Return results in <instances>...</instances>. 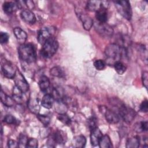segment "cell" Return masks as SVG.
I'll use <instances>...</instances> for the list:
<instances>
[{"mask_svg": "<svg viewBox=\"0 0 148 148\" xmlns=\"http://www.w3.org/2000/svg\"><path fill=\"white\" fill-rule=\"evenodd\" d=\"M21 18L27 23L34 24L36 21V17L32 12L29 9H24L20 13Z\"/></svg>", "mask_w": 148, "mask_h": 148, "instance_id": "9a60e30c", "label": "cell"}, {"mask_svg": "<svg viewBox=\"0 0 148 148\" xmlns=\"http://www.w3.org/2000/svg\"><path fill=\"white\" fill-rule=\"evenodd\" d=\"M66 141L65 134L61 131H56L51 134L47 140L49 147H54L56 144H62Z\"/></svg>", "mask_w": 148, "mask_h": 148, "instance_id": "8992f818", "label": "cell"}, {"mask_svg": "<svg viewBox=\"0 0 148 148\" xmlns=\"http://www.w3.org/2000/svg\"><path fill=\"white\" fill-rule=\"evenodd\" d=\"M109 2L105 1H89L86 5V9L91 12H97L101 8L108 9Z\"/></svg>", "mask_w": 148, "mask_h": 148, "instance_id": "30bf717a", "label": "cell"}, {"mask_svg": "<svg viewBox=\"0 0 148 148\" xmlns=\"http://www.w3.org/2000/svg\"><path fill=\"white\" fill-rule=\"evenodd\" d=\"M28 107L31 112L38 114L40 110L38 99L36 98H30L28 102Z\"/></svg>", "mask_w": 148, "mask_h": 148, "instance_id": "ffe728a7", "label": "cell"}, {"mask_svg": "<svg viewBox=\"0 0 148 148\" xmlns=\"http://www.w3.org/2000/svg\"><path fill=\"white\" fill-rule=\"evenodd\" d=\"M9 39V35L3 32H1L0 34V42L1 44H4L8 42Z\"/></svg>", "mask_w": 148, "mask_h": 148, "instance_id": "8d00e7d4", "label": "cell"}, {"mask_svg": "<svg viewBox=\"0 0 148 148\" xmlns=\"http://www.w3.org/2000/svg\"><path fill=\"white\" fill-rule=\"evenodd\" d=\"M8 146L9 147H11V148L17 147H18V143L16 142L15 140L10 139L8 142Z\"/></svg>", "mask_w": 148, "mask_h": 148, "instance_id": "60d3db41", "label": "cell"}, {"mask_svg": "<svg viewBox=\"0 0 148 148\" xmlns=\"http://www.w3.org/2000/svg\"><path fill=\"white\" fill-rule=\"evenodd\" d=\"M117 109L118 114L125 122L130 123L135 119L136 113L134 109L127 107L123 103H122Z\"/></svg>", "mask_w": 148, "mask_h": 148, "instance_id": "5b68a950", "label": "cell"}, {"mask_svg": "<svg viewBox=\"0 0 148 148\" xmlns=\"http://www.w3.org/2000/svg\"><path fill=\"white\" fill-rule=\"evenodd\" d=\"M51 36H52L51 30L48 27H44L38 32V40L39 43L43 45V43Z\"/></svg>", "mask_w": 148, "mask_h": 148, "instance_id": "7c38bea8", "label": "cell"}, {"mask_svg": "<svg viewBox=\"0 0 148 148\" xmlns=\"http://www.w3.org/2000/svg\"><path fill=\"white\" fill-rule=\"evenodd\" d=\"M140 139L138 136H132L128 138L126 142V147L127 148H136L139 146Z\"/></svg>", "mask_w": 148, "mask_h": 148, "instance_id": "d4e9b609", "label": "cell"}, {"mask_svg": "<svg viewBox=\"0 0 148 148\" xmlns=\"http://www.w3.org/2000/svg\"><path fill=\"white\" fill-rule=\"evenodd\" d=\"M20 8V5L14 2H5L2 5V8L4 12L8 14L15 12Z\"/></svg>", "mask_w": 148, "mask_h": 148, "instance_id": "5bb4252c", "label": "cell"}, {"mask_svg": "<svg viewBox=\"0 0 148 148\" xmlns=\"http://www.w3.org/2000/svg\"><path fill=\"white\" fill-rule=\"evenodd\" d=\"M86 143V139L84 136L80 135L75 136L72 140V144L75 147H84Z\"/></svg>", "mask_w": 148, "mask_h": 148, "instance_id": "44dd1931", "label": "cell"}, {"mask_svg": "<svg viewBox=\"0 0 148 148\" xmlns=\"http://www.w3.org/2000/svg\"><path fill=\"white\" fill-rule=\"evenodd\" d=\"M94 27L97 32L102 36L110 38L113 34V29L106 23H101L99 22L94 23Z\"/></svg>", "mask_w": 148, "mask_h": 148, "instance_id": "52a82bcc", "label": "cell"}, {"mask_svg": "<svg viewBox=\"0 0 148 148\" xmlns=\"http://www.w3.org/2000/svg\"><path fill=\"white\" fill-rule=\"evenodd\" d=\"M148 129V123L147 121H142L139 123V125H136V130L137 132H142V131H147Z\"/></svg>", "mask_w": 148, "mask_h": 148, "instance_id": "e575fe53", "label": "cell"}, {"mask_svg": "<svg viewBox=\"0 0 148 148\" xmlns=\"http://www.w3.org/2000/svg\"><path fill=\"white\" fill-rule=\"evenodd\" d=\"M28 139L27 135L24 134H21L18 138V147H26Z\"/></svg>", "mask_w": 148, "mask_h": 148, "instance_id": "f546056e", "label": "cell"}, {"mask_svg": "<svg viewBox=\"0 0 148 148\" xmlns=\"http://www.w3.org/2000/svg\"><path fill=\"white\" fill-rule=\"evenodd\" d=\"M113 66H114V68L116 71L119 75L123 74L125 72L126 69H127V68L124 65V64L121 61H117V62H115L113 64Z\"/></svg>", "mask_w": 148, "mask_h": 148, "instance_id": "f1b7e54d", "label": "cell"}, {"mask_svg": "<svg viewBox=\"0 0 148 148\" xmlns=\"http://www.w3.org/2000/svg\"><path fill=\"white\" fill-rule=\"evenodd\" d=\"M77 14H79L78 17L82 21L83 28L87 31L90 30L93 25L92 19L84 13L79 12Z\"/></svg>", "mask_w": 148, "mask_h": 148, "instance_id": "2e32d148", "label": "cell"}, {"mask_svg": "<svg viewBox=\"0 0 148 148\" xmlns=\"http://www.w3.org/2000/svg\"><path fill=\"white\" fill-rule=\"evenodd\" d=\"M37 118L45 126L48 125L50 123V117L47 116V115L38 114Z\"/></svg>", "mask_w": 148, "mask_h": 148, "instance_id": "1f68e13d", "label": "cell"}, {"mask_svg": "<svg viewBox=\"0 0 148 148\" xmlns=\"http://www.w3.org/2000/svg\"><path fill=\"white\" fill-rule=\"evenodd\" d=\"M19 57L27 63H32L36 59V54L34 46L30 43L22 44L18 49Z\"/></svg>", "mask_w": 148, "mask_h": 148, "instance_id": "7a4b0ae2", "label": "cell"}, {"mask_svg": "<svg viewBox=\"0 0 148 148\" xmlns=\"http://www.w3.org/2000/svg\"><path fill=\"white\" fill-rule=\"evenodd\" d=\"M58 119L66 125H69L71 123L70 117L65 113H61L58 116Z\"/></svg>", "mask_w": 148, "mask_h": 148, "instance_id": "4dcf8cb0", "label": "cell"}, {"mask_svg": "<svg viewBox=\"0 0 148 148\" xmlns=\"http://www.w3.org/2000/svg\"><path fill=\"white\" fill-rule=\"evenodd\" d=\"M101 110L105 115V119L110 124H116L120 120V116L116 111L110 110L106 107L102 106Z\"/></svg>", "mask_w": 148, "mask_h": 148, "instance_id": "9c48e42d", "label": "cell"}, {"mask_svg": "<svg viewBox=\"0 0 148 148\" xmlns=\"http://www.w3.org/2000/svg\"><path fill=\"white\" fill-rule=\"evenodd\" d=\"M54 101V98L51 94H46L42 99L41 105L45 108L50 109L53 106Z\"/></svg>", "mask_w": 148, "mask_h": 148, "instance_id": "d6986e66", "label": "cell"}, {"mask_svg": "<svg viewBox=\"0 0 148 148\" xmlns=\"http://www.w3.org/2000/svg\"><path fill=\"white\" fill-rule=\"evenodd\" d=\"M38 147V140L35 138L28 139L26 147L29 148H36Z\"/></svg>", "mask_w": 148, "mask_h": 148, "instance_id": "d590c367", "label": "cell"}, {"mask_svg": "<svg viewBox=\"0 0 148 148\" xmlns=\"http://www.w3.org/2000/svg\"><path fill=\"white\" fill-rule=\"evenodd\" d=\"M96 123H97L96 119L94 117H91L88 120V127L90 129V130L97 127Z\"/></svg>", "mask_w": 148, "mask_h": 148, "instance_id": "ab89813d", "label": "cell"}, {"mask_svg": "<svg viewBox=\"0 0 148 148\" xmlns=\"http://www.w3.org/2000/svg\"><path fill=\"white\" fill-rule=\"evenodd\" d=\"M103 136L101 130L97 127L91 130L90 142L93 146L98 145L100 139Z\"/></svg>", "mask_w": 148, "mask_h": 148, "instance_id": "4fadbf2b", "label": "cell"}, {"mask_svg": "<svg viewBox=\"0 0 148 148\" xmlns=\"http://www.w3.org/2000/svg\"><path fill=\"white\" fill-rule=\"evenodd\" d=\"M94 67L98 71L102 70L106 66V62L102 60H97L94 62Z\"/></svg>", "mask_w": 148, "mask_h": 148, "instance_id": "d6a6232c", "label": "cell"}, {"mask_svg": "<svg viewBox=\"0 0 148 148\" xmlns=\"http://www.w3.org/2000/svg\"><path fill=\"white\" fill-rule=\"evenodd\" d=\"M140 110L142 112L146 113L148 110V102L147 100L145 99L141 103L140 105Z\"/></svg>", "mask_w": 148, "mask_h": 148, "instance_id": "f35d334b", "label": "cell"}, {"mask_svg": "<svg viewBox=\"0 0 148 148\" xmlns=\"http://www.w3.org/2000/svg\"><path fill=\"white\" fill-rule=\"evenodd\" d=\"M114 2L119 13L127 20H130L132 13L130 2L128 1H116Z\"/></svg>", "mask_w": 148, "mask_h": 148, "instance_id": "277c9868", "label": "cell"}, {"mask_svg": "<svg viewBox=\"0 0 148 148\" xmlns=\"http://www.w3.org/2000/svg\"><path fill=\"white\" fill-rule=\"evenodd\" d=\"M13 32L18 40L20 42H24L27 38L26 32L20 27H16L13 29Z\"/></svg>", "mask_w": 148, "mask_h": 148, "instance_id": "603a6c76", "label": "cell"}, {"mask_svg": "<svg viewBox=\"0 0 148 148\" xmlns=\"http://www.w3.org/2000/svg\"><path fill=\"white\" fill-rule=\"evenodd\" d=\"M23 92L16 86L13 87V99L17 103H21L23 102Z\"/></svg>", "mask_w": 148, "mask_h": 148, "instance_id": "4316f807", "label": "cell"}, {"mask_svg": "<svg viewBox=\"0 0 148 148\" xmlns=\"http://www.w3.org/2000/svg\"><path fill=\"white\" fill-rule=\"evenodd\" d=\"M24 2L27 5L29 10L32 9L34 8V3L33 1H24Z\"/></svg>", "mask_w": 148, "mask_h": 148, "instance_id": "b9f144b4", "label": "cell"}, {"mask_svg": "<svg viewBox=\"0 0 148 148\" xmlns=\"http://www.w3.org/2000/svg\"><path fill=\"white\" fill-rule=\"evenodd\" d=\"M106 63L113 65L127 55V49L120 47L116 43L108 45L105 49Z\"/></svg>", "mask_w": 148, "mask_h": 148, "instance_id": "6da1fadb", "label": "cell"}, {"mask_svg": "<svg viewBox=\"0 0 148 148\" xmlns=\"http://www.w3.org/2000/svg\"><path fill=\"white\" fill-rule=\"evenodd\" d=\"M95 17L98 22L101 23H105L108 20L107 9L101 8L95 13Z\"/></svg>", "mask_w": 148, "mask_h": 148, "instance_id": "ac0fdd59", "label": "cell"}, {"mask_svg": "<svg viewBox=\"0 0 148 148\" xmlns=\"http://www.w3.org/2000/svg\"><path fill=\"white\" fill-rule=\"evenodd\" d=\"M58 48V42L56 38L52 36L43 43L40 54L45 58H50L56 53Z\"/></svg>", "mask_w": 148, "mask_h": 148, "instance_id": "3957f363", "label": "cell"}, {"mask_svg": "<svg viewBox=\"0 0 148 148\" xmlns=\"http://www.w3.org/2000/svg\"><path fill=\"white\" fill-rule=\"evenodd\" d=\"M14 80L16 86L19 89H20L23 93H25L28 91L29 84L20 71H16V75L14 77Z\"/></svg>", "mask_w": 148, "mask_h": 148, "instance_id": "ba28073f", "label": "cell"}, {"mask_svg": "<svg viewBox=\"0 0 148 148\" xmlns=\"http://www.w3.org/2000/svg\"><path fill=\"white\" fill-rule=\"evenodd\" d=\"M3 121L8 124H15L17 122V120L11 114H7L5 116Z\"/></svg>", "mask_w": 148, "mask_h": 148, "instance_id": "836d02e7", "label": "cell"}, {"mask_svg": "<svg viewBox=\"0 0 148 148\" xmlns=\"http://www.w3.org/2000/svg\"><path fill=\"white\" fill-rule=\"evenodd\" d=\"M98 145L101 148H110L113 147L111 140L108 135L102 136Z\"/></svg>", "mask_w": 148, "mask_h": 148, "instance_id": "484cf974", "label": "cell"}, {"mask_svg": "<svg viewBox=\"0 0 148 148\" xmlns=\"http://www.w3.org/2000/svg\"><path fill=\"white\" fill-rule=\"evenodd\" d=\"M50 73L52 76H53L54 77H57L62 78V77H64V76H65L64 71L59 66H54V67L50 69Z\"/></svg>", "mask_w": 148, "mask_h": 148, "instance_id": "83f0119b", "label": "cell"}, {"mask_svg": "<svg viewBox=\"0 0 148 148\" xmlns=\"http://www.w3.org/2000/svg\"><path fill=\"white\" fill-rule=\"evenodd\" d=\"M50 82L49 79L46 76H42L39 81V87L41 91L45 92L49 88Z\"/></svg>", "mask_w": 148, "mask_h": 148, "instance_id": "cb8c5ba5", "label": "cell"}, {"mask_svg": "<svg viewBox=\"0 0 148 148\" xmlns=\"http://www.w3.org/2000/svg\"><path fill=\"white\" fill-rule=\"evenodd\" d=\"M16 71L14 66L9 62H4L2 65V73L5 77L8 79H14Z\"/></svg>", "mask_w": 148, "mask_h": 148, "instance_id": "8fae6325", "label": "cell"}, {"mask_svg": "<svg viewBox=\"0 0 148 148\" xmlns=\"http://www.w3.org/2000/svg\"><path fill=\"white\" fill-rule=\"evenodd\" d=\"M1 99L2 103L8 107H11L13 106L14 104V101L13 99V98H11L10 97L6 95L5 92H3L2 91H1Z\"/></svg>", "mask_w": 148, "mask_h": 148, "instance_id": "7402d4cb", "label": "cell"}, {"mask_svg": "<svg viewBox=\"0 0 148 148\" xmlns=\"http://www.w3.org/2000/svg\"><path fill=\"white\" fill-rule=\"evenodd\" d=\"M142 83L143 86L146 88H147V84H148V73L146 71H145L142 73Z\"/></svg>", "mask_w": 148, "mask_h": 148, "instance_id": "74e56055", "label": "cell"}, {"mask_svg": "<svg viewBox=\"0 0 148 148\" xmlns=\"http://www.w3.org/2000/svg\"><path fill=\"white\" fill-rule=\"evenodd\" d=\"M116 40L117 43H116V44L119 45L120 47L126 49L130 46L131 43L130 37L124 35H119L117 36Z\"/></svg>", "mask_w": 148, "mask_h": 148, "instance_id": "e0dca14e", "label": "cell"}]
</instances>
